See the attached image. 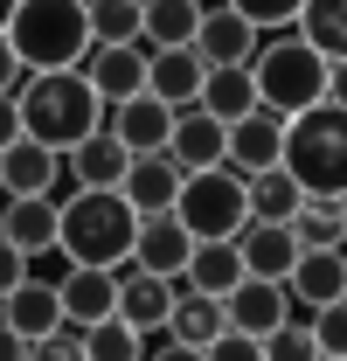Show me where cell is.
I'll return each mask as SVG.
<instances>
[{
	"label": "cell",
	"instance_id": "6da1fadb",
	"mask_svg": "<svg viewBox=\"0 0 347 361\" xmlns=\"http://www.w3.org/2000/svg\"><path fill=\"white\" fill-rule=\"evenodd\" d=\"M14 111H21V139H35L49 153H70V146H84L90 133H104V97L84 84V70L21 77Z\"/></svg>",
	"mask_w": 347,
	"mask_h": 361
},
{
	"label": "cell",
	"instance_id": "7a4b0ae2",
	"mask_svg": "<svg viewBox=\"0 0 347 361\" xmlns=\"http://www.w3.org/2000/svg\"><path fill=\"white\" fill-rule=\"evenodd\" d=\"M132 236H139V216H132L126 195H90V188H77L70 202H56V250L70 264L126 271L132 264Z\"/></svg>",
	"mask_w": 347,
	"mask_h": 361
},
{
	"label": "cell",
	"instance_id": "3957f363",
	"mask_svg": "<svg viewBox=\"0 0 347 361\" xmlns=\"http://www.w3.org/2000/svg\"><path fill=\"white\" fill-rule=\"evenodd\" d=\"M7 49L28 77H49V70H84L90 42V21H84V0H21L7 14Z\"/></svg>",
	"mask_w": 347,
	"mask_h": 361
},
{
	"label": "cell",
	"instance_id": "277c9868",
	"mask_svg": "<svg viewBox=\"0 0 347 361\" xmlns=\"http://www.w3.org/2000/svg\"><path fill=\"white\" fill-rule=\"evenodd\" d=\"M278 167L299 180L305 202H341L347 195V111L312 104L299 118H285V160Z\"/></svg>",
	"mask_w": 347,
	"mask_h": 361
},
{
	"label": "cell",
	"instance_id": "5b68a950",
	"mask_svg": "<svg viewBox=\"0 0 347 361\" xmlns=\"http://www.w3.org/2000/svg\"><path fill=\"white\" fill-rule=\"evenodd\" d=\"M250 84H257V104L278 111V118H299L312 104H327V56L299 42V28H278L264 35L257 56H250Z\"/></svg>",
	"mask_w": 347,
	"mask_h": 361
},
{
	"label": "cell",
	"instance_id": "8992f818",
	"mask_svg": "<svg viewBox=\"0 0 347 361\" xmlns=\"http://www.w3.org/2000/svg\"><path fill=\"white\" fill-rule=\"evenodd\" d=\"M174 223L188 229L195 243H236V236H243V223H250L243 174H229V167L188 174V180H181V195H174Z\"/></svg>",
	"mask_w": 347,
	"mask_h": 361
},
{
	"label": "cell",
	"instance_id": "52a82bcc",
	"mask_svg": "<svg viewBox=\"0 0 347 361\" xmlns=\"http://www.w3.org/2000/svg\"><path fill=\"white\" fill-rule=\"evenodd\" d=\"M285 299H292L299 319H312L319 306L347 299V250H299V264L285 271Z\"/></svg>",
	"mask_w": 347,
	"mask_h": 361
},
{
	"label": "cell",
	"instance_id": "ba28073f",
	"mask_svg": "<svg viewBox=\"0 0 347 361\" xmlns=\"http://www.w3.org/2000/svg\"><path fill=\"white\" fill-rule=\"evenodd\" d=\"M278 160H285V118H278V111H250V118H236V126H229V146H222V167H229V174H271V167H278Z\"/></svg>",
	"mask_w": 347,
	"mask_h": 361
},
{
	"label": "cell",
	"instance_id": "9c48e42d",
	"mask_svg": "<svg viewBox=\"0 0 347 361\" xmlns=\"http://www.w3.org/2000/svg\"><path fill=\"white\" fill-rule=\"evenodd\" d=\"M63 180V153H49L35 139H14L0 153V202H49Z\"/></svg>",
	"mask_w": 347,
	"mask_h": 361
},
{
	"label": "cell",
	"instance_id": "30bf717a",
	"mask_svg": "<svg viewBox=\"0 0 347 361\" xmlns=\"http://www.w3.org/2000/svg\"><path fill=\"white\" fill-rule=\"evenodd\" d=\"M104 133L118 139L132 160H146V153H167L174 111L153 97V90H139V97H126V104H111V111H104Z\"/></svg>",
	"mask_w": 347,
	"mask_h": 361
},
{
	"label": "cell",
	"instance_id": "8fae6325",
	"mask_svg": "<svg viewBox=\"0 0 347 361\" xmlns=\"http://www.w3.org/2000/svg\"><path fill=\"white\" fill-rule=\"evenodd\" d=\"M56 299H63V326L90 334L97 319L118 313V271H90V264H70L56 278Z\"/></svg>",
	"mask_w": 347,
	"mask_h": 361
},
{
	"label": "cell",
	"instance_id": "7c38bea8",
	"mask_svg": "<svg viewBox=\"0 0 347 361\" xmlns=\"http://www.w3.org/2000/svg\"><path fill=\"white\" fill-rule=\"evenodd\" d=\"M257 28L243 21V14H229V7H202V28H195V56L209 63V70H250V56H257Z\"/></svg>",
	"mask_w": 347,
	"mask_h": 361
},
{
	"label": "cell",
	"instance_id": "4fadbf2b",
	"mask_svg": "<svg viewBox=\"0 0 347 361\" xmlns=\"http://www.w3.org/2000/svg\"><path fill=\"white\" fill-rule=\"evenodd\" d=\"M222 146H229V126L209 118L202 104H188V111H174V133H167V160L181 174H209L222 167Z\"/></svg>",
	"mask_w": 347,
	"mask_h": 361
},
{
	"label": "cell",
	"instance_id": "5bb4252c",
	"mask_svg": "<svg viewBox=\"0 0 347 361\" xmlns=\"http://www.w3.org/2000/svg\"><path fill=\"white\" fill-rule=\"evenodd\" d=\"M188 257H195V236L174 223V209L167 216H139V236H132V271H153V278H181L188 271Z\"/></svg>",
	"mask_w": 347,
	"mask_h": 361
},
{
	"label": "cell",
	"instance_id": "9a60e30c",
	"mask_svg": "<svg viewBox=\"0 0 347 361\" xmlns=\"http://www.w3.org/2000/svg\"><path fill=\"white\" fill-rule=\"evenodd\" d=\"M0 326H14V334H21L28 348H35V341H49V334L63 326V299H56V278H35V271H28V278H21V285H14V292L0 299Z\"/></svg>",
	"mask_w": 347,
	"mask_h": 361
},
{
	"label": "cell",
	"instance_id": "2e32d148",
	"mask_svg": "<svg viewBox=\"0 0 347 361\" xmlns=\"http://www.w3.org/2000/svg\"><path fill=\"white\" fill-rule=\"evenodd\" d=\"M222 319H229V334H278L285 319H292V299H285V285H271V278H243L229 299H222Z\"/></svg>",
	"mask_w": 347,
	"mask_h": 361
},
{
	"label": "cell",
	"instance_id": "e0dca14e",
	"mask_svg": "<svg viewBox=\"0 0 347 361\" xmlns=\"http://www.w3.org/2000/svg\"><path fill=\"white\" fill-rule=\"evenodd\" d=\"M84 84L104 97V111L111 104H126L146 90V42H118V49H90L84 56Z\"/></svg>",
	"mask_w": 347,
	"mask_h": 361
},
{
	"label": "cell",
	"instance_id": "ac0fdd59",
	"mask_svg": "<svg viewBox=\"0 0 347 361\" xmlns=\"http://www.w3.org/2000/svg\"><path fill=\"white\" fill-rule=\"evenodd\" d=\"M202 77H209V63H202L195 49H146V90H153L167 111H188V104L202 97Z\"/></svg>",
	"mask_w": 347,
	"mask_h": 361
},
{
	"label": "cell",
	"instance_id": "d6986e66",
	"mask_svg": "<svg viewBox=\"0 0 347 361\" xmlns=\"http://www.w3.org/2000/svg\"><path fill=\"white\" fill-rule=\"evenodd\" d=\"M126 167H132V153H126L111 133H90L84 146H70V153H63V174H70V188H90V195H118Z\"/></svg>",
	"mask_w": 347,
	"mask_h": 361
},
{
	"label": "cell",
	"instance_id": "ffe728a7",
	"mask_svg": "<svg viewBox=\"0 0 347 361\" xmlns=\"http://www.w3.org/2000/svg\"><path fill=\"white\" fill-rule=\"evenodd\" d=\"M167 313H174V285L167 278H153V271H118V313L132 334H167Z\"/></svg>",
	"mask_w": 347,
	"mask_h": 361
},
{
	"label": "cell",
	"instance_id": "44dd1931",
	"mask_svg": "<svg viewBox=\"0 0 347 361\" xmlns=\"http://www.w3.org/2000/svg\"><path fill=\"white\" fill-rule=\"evenodd\" d=\"M181 167H174L167 153H146V160H132L126 180H118V195L132 202V216H167L174 209V195H181Z\"/></svg>",
	"mask_w": 347,
	"mask_h": 361
},
{
	"label": "cell",
	"instance_id": "7402d4cb",
	"mask_svg": "<svg viewBox=\"0 0 347 361\" xmlns=\"http://www.w3.org/2000/svg\"><path fill=\"white\" fill-rule=\"evenodd\" d=\"M236 257H243V278H271V285H285V271L299 264V243H292V229H285V223H243Z\"/></svg>",
	"mask_w": 347,
	"mask_h": 361
},
{
	"label": "cell",
	"instance_id": "603a6c76",
	"mask_svg": "<svg viewBox=\"0 0 347 361\" xmlns=\"http://www.w3.org/2000/svg\"><path fill=\"white\" fill-rule=\"evenodd\" d=\"M0 243L21 257L56 250V202H0Z\"/></svg>",
	"mask_w": 347,
	"mask_h": 361
},
{
	"label": "cell",
	"instance_id": "cb8c5ba5",
	"mask_svg": "<svg viewBox=\"0 0 347 361\" xmlns=\"http://www.w3.org/2000/svg\"><path fill=\"white\" fill-rule=\"evenodd\" d=\"M202 0H146L139 7V42L146 49H195Z\"/></svg>",
	"mask_w": 347,
	"mask_h": 361
},
{
	"label": "cell",
	"instance_id": "d4e9b609",
	"mask_svg": "<svg viewBox=\"0 0 347 361\" xmlns=\"http://www.w3.org/2000/svg\"><path fill=\"white\" fill-rule=\"evenodd\" d=\"M174 285H188V292H202V299H229V292L243 285L236 243H195V257H188V271H181Z\"/></svg>",
	"mask_w": 347,
	"mask_h": 361
},
{
	"label": "cell",
	"instance_id": "484cf974",
	"mask_svg": "<svg viewBox=\"0 0 347 361\" xmlns=\"http://www.w3.org/2000/svg\"><path fill=\"white\" fill-rule=\"evenodd\" d=\"M222 326V299H202V292H188V285H174V313H167V341L181 348H209Z\"/></svg>",
	"mask_w": 347,
	"mask_h": 361
},
{
	"label": "cell",
	"instance_id": "4316f807",
	"mask_svg": "<svg viewBox=\"0 0 347 361\" xmlns=\"http://www.w3.org/2000/svg\"><path fill=\"white\" fill-rule=\"evenodd\" d=\"M292 28H299V42L319 49L327 63H347V0H305Z\"/></svg>",
	"mask_w": 347,
	"mask_h": 361
},
{
	"label": "cell",
	"instance_id": "83f0119b",
	"mask_svg": "<svg viewBox=\"0 0 347 361\" xmlns=\"http://www.w3.org/2000/svg\"><path fill=\"white\" fill-rule=\"evenodd\" d=\"M195 104H202L209 118H222V126H236V118L257 111V84H250V70H209Z\"/></svg>",
	"mask_w": 347,
	"mask_h": 361
},
{
	"label": "cell",
	"instance_id": "f1b7e54d",
	"mask_svg": "<svg viewBox=\"0 0 347 361\" xmlns=\"http://www.w3.org/2000/svg\"><path fill=\"white\" fill-rule=\"evenodd\" d=\"M243 195H250V223H292L299 216V180L285 174V167H271V174H250L243 180Z\"/></svg>",
	"mask_w": 347,
	"mask_h": 361
},
{
	"label": "cell",
	"instance_id": "f546056e",
	"mask_svg": "<svg viewBox=\"0 0 347 361\" xmlns=\"http://www.w3.org/2000/svg\"><path fill=\"white\" fill-rule=\"evenodd\" d=\"M292 243L299 250H347V216L341 202H299V216H292Z\"/></svg>",
	"mask_w": 347,
	"mask_h": 361
},
{
	"label": "cell",
	"instance_id": "4dcf8cb0",
	"mask_svg": "<svg viewBox=\"0 0 347 361\" xmlns=\"http://www.w3.org/2000/svg\"><path fill=\"white\" fill-rule=\"evenodd\" d=\"M139 7H146V0H84L90 42H97V49H118V42H139Z\"/></svg>",
	"mask_w": 347,
	"mask_h": 361
},
{
	"label": "cell",
	"instance_id": "1f68e13d",
	"mask_svg": "<svg viewBox=\"0 0 347 361\" xmlns=\"http://www.w3.org/2000/svg\"><path fill=\"white\" fill-rule=\"evenodd\" d=\"M84 361H146V334H132L126 319H97L84 334Z\"/></svg>",
	"mask_w": 347,
	"mask_h": 361
},
{
	"label": "cell",
	"instance_id": "d6a6232c",
	"mask_svg": "<svg viewBox=\"0 0 347 361\" xmlns=\"http://www.w3.org/2000/svg\"><path fill=\"white\" fill-rule=\"evenodd\" d=\"M257 348H264V361H319V348H312V326H305L299 313L285 319L278 334H264Z\"/></svg>",
	"mask_w": 347,
	"mask_h": 361
},
{
	"label": "cell",
	"instance_id": "836d02e7",
	"mask_svg": "<svg viewBox=\"0 0 347 361\" xmlns=\"http://www.w3.org/2000/svg\"><path fill=\"white\" fill-rule=\"evenodd\" d=\"M222 7H229V14H243L257 35H278V28H292V21H299L305 0H222Z\"/></svg>",
	"mask_w": 347,
	"mask_h": 361
},
{
	"label": "cell",
	"instance_id": "e575fe53",
	"mask_svg": "<svg viewBox=\"0 0 347 361\" xmlns=\"http://www.w3.org/2000/svg\"><path fill=\"white\" fill-rule=\"evenodd\" d=\"M312 326V348L327 361H347V299H334V306H319V313L305 319Z\"/></svg>",
	"mask_w": 347,
	"mask_h": 361
},
{
	"label": "cell",
	"instance_id": "d590c367",
	"mask_svg": "<svg viewBox=\"0 0 347 361\" xmlns=\"http://www.w3.org/2000/svg\"><path fill=\"white\" fill-rule=\"evenodd\" d=\"M28 361H84V334H77V326H56L49 341L28 348Z\"/></svg>",
	"mask_w": 347,
	"mask_h": 361
},
{
	"label": "cell",
	"instance_id": "8d00e7d4",
	"mask_svg": "<svg viewBox=\"0 0 347 361\" xmlns=\"http://www.w3.org/2000/svg\"><path fill=\"white\" fill-rule=\"evenodd\" d=\"M202 361H264V348L250 341V334H229V326H222L216 341L202 348Z\"/></svg>",
	"mask_w": 347,
	"mask_h": 361
},
{
	"label": "cell",
	"instance_id": "74e56055",
	"mask_svg": "<svg viewBox=\"0 0 347 361\" xmlns=\"http://www.w3.org/2000/svg\"><path fill=\"white\" fill-rule=\"evenodd\" d=\"M21 278H28V257H21V250H7V243H0V299H7V292H14V285H21Z\"/></svg>",
	"mask_w": 347,
	"mask_h": 361
},
{
	"label": "cell",
	"instance_id": "f35d334b",
	"mask_svg": "<svg viewBox=\"0 0 347 361\" xmlns=\"http://www.w3.org/2000/svg\"><path fill=\"white\" fill-rule=\"evenodd\" d=\"M21 139V111H14V90H0V153Z\"/></svg>",
	"mask_w": 347,
	"mask_h": 361
},
{
	"label": "cell",
	"instance_id": "ab89813d",
	"mask_svg": "<svg viewBox=\"0 0 347 361\" xmlns=\"http://www.w3.org/2000/svg\"><path fill=\"white\" fill-rule=\"evenodd\" d=\"M21 77H28V70L14 63V49H7V35H0V90H21Z\"/></svg>",
	"mask_w": 347,
	"mask_h": 361
},
{
	"label": "cell",
	"instance_id": "60d3db41",
	"mask_svg": "<svg viewBox=\"0 0 347 361\" xmlns=\"http://www.w3.org/2000/svg\"><path fill=\"white\" fill-rule=\"evenodd\" d=\"M327 104L347 111V63H327Z\"/></svg>",
	"mask_w": 347,
	"mask_h": 361
},
{
	"label": "cell",
	"instance_id": "b9f144b4",
	"mask_svg": "<svg viewBox=\"0 0 347 361\" xmlns=\"http://www.w3.org/2000/svg\"><path fill=\"white\" fill-rule=\"evenodd\" d=\"M146 361H202V348H181V341H160Z\"/></svg>",
	"mask_w": 347,
	"mask_h": 361
},
{
	"label": "cell",
	"instance_id": "7bdbcfd3",
	"mask_svg": "<svg viewBox=\"0 0 347 361\" xmlns=\"http://www.w3.org/2000/svg\"><path fill=\"white\" fill-rule=\"evenodd\" d=\"M0 361H28V341H21L14 326H0Z\"/></svg>",
	"mask_w": 347,
	"mask_h": 361
},
{
	"label": "cell",
	"instance_id": "ee69618b",
	"mask_svg": "<svg viewBox=\"0 0 347 361\" xmlns=\"http://www.w3.org/2000/svg\"><path fill=\"white\" fill-rule=\"evenodd\" d=\"M14 7H21V0H0V28H7V14H14Z\"/></svg>",
	"mask_w": 347,
	"mask_h": 361
},
{
	"label": "cell",
	"instance_id": "f6af8a7d",
	"mask_svg": "<svg viewBox=\"0 0 347 361\" xmlns=\"http://www.w3.org/2000/svg\"><path fill=\"white\" fill-rule=\"evenodd\" d=\"M341 216H347V195H341Z\"/></svg>",
	"mask_w": 347,
	"mask_h": 361
},
{
	"label": "cell",
	"instance_id": "bcb514c9",
	"mask_svg": "<svg viewBox=\"0 0 347 361\" xmlns=\"http://www.w3.org/2000/svg\"><path fill=\"white\" fill-rule=\"evenodd\" d=\"M202 7H216V0H202Z\"/></svg>",
	"mask_w": 347,
	"mask_h": 361
},
{
	"label": "cell",
	"instance_id": "7dc6e473",
	"mask_svg": "<svg viewBox=\"0 0 347 361\" xmlns=\"http://www.w3.org/2000/svg\"><path fill=\"white\" fill-rule=\"evenodd\" d=\"M319 361H327V355H319Z\"/></svg>",
	"mask_w": 347,
	"mask_h": 361
}]
</instances>
